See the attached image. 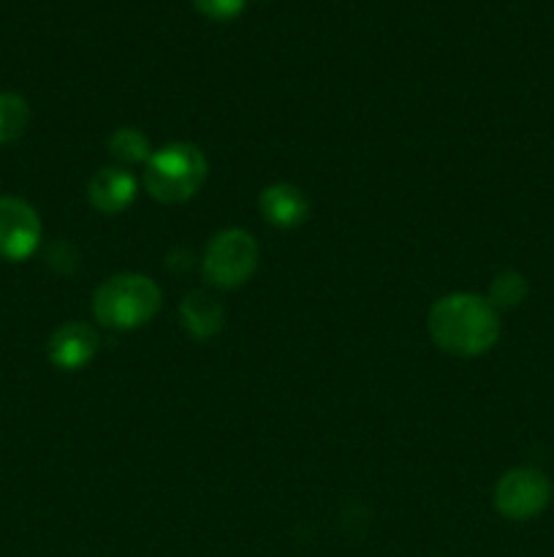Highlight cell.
I'll list each match as a JSON object with an SVG mask.
<instances>
[{"label": "cell", "mask_w": 554, "mask_h": 557, "mask_svg": "<svg viewBox=\"0 0 554 557\" xmlns=\"http://www.w3.org/2000/svg\"><path fill=\"white\" fill-rule=\"evenodd\" d=\"M427 330L445 354L481 357L500 341V310L481 294H445L429 310Z\"/></svg>", "instance_id": "1"}, {"label": "cell", "mask_w": 554, "mask_h": 557, "mask_svg": "<svg viewBox=\"0 0 554 557\" xmlns=\"http://www.w3.org/2000/svg\"><path fill=\"white\" fill-rule=\"evenodd\" d=\"M161 310V288L139 272H123L103 281L92 294V315L103 330L130 332L150 324Z\"/></svg>", "instance_id": "2"}, {"label": "cell", "mask_w": 554, "mask_h": 557, "mask_svg": "<svg viewBox=\"0 0 554 557\" xmlns=\"http://www.w3.org/2000/svg\"><path fill=\"white\" fill-rule=\"evenodd\" d=\"M144 183L147 194L163 205H182L193 199L206 183V158L190 141H174V145L161 147L144 163Z\"/></svg>", "instance_id": "3"}, {"label": "cell", "mask_w": 554, "mask_h": 557, "mask_svg": "<svg viewBox=\"0 0 554 557\" xmlns=\"http://www.w3.org/2000/svg\"><path fill=\"white\" fill-rule=\"evenodd\" d=\"M259 267V243L244 228H223L201 256L204 277L217 288H239Z\"/></svg>", "instance_id": "4"}, {"label": "cell", "mask_w": 554, "mask_h": 557, "mask_svg": "<svg viewBox=\"0 0 554 557\" xmlns=\"http://www.w3.org/2000/svg\"><path fill=\"white\" fill-rule=\"evenodd\" d=\"M552 498V482L543 471L532 466H519L505 471L494 484V509L514 522H527L541 515Z\"/></svg>", "instance_id": "5"}, {"label": "cell", "mask_w": 554, "mask_h": 557, "mask_svg": "<svg viewBox=\"0 0 554 557\" xmlns=\"http://www.w3.org/2000/svg\"><path fill=\"white\" fill-rule=\"evenodd\" d=\"M41 243V218L16 196H0V259L25 261Z\"/></svg>", "instance_id": "6"}, {"label": "cell", "mask_w": 554, "mask_h": 557, "mask_svg": "<svg viewBox=\"0 0 554 557\" xmlns=\"http://www.w3.org/2000/svg\"><path fill=\"white\" fill-rule=\"evenodd\" d=\"M98 351V335L92 326L68 321L49 337V359L58 370H81Z\"/></svg>", "instance_id": "7"}, {"label": "cell", "mask_w": 554, "mask_h": 557, "mask_svg": "<svg viewBox=\"0 0 554 557\" xmlns=\"http://www.w3.org/2000/svg\"><path fill=\"white\" fill-rule=\"evenodd\" d=\"M87 199L103 215H119L136 199V180L125 169H101L87 185Z\"/></svg>", "instance_id": "8"}, {"label": "cell", "mask_w": 554, "mask_h": 557, "mask_svg": "<svg viewBox=\"0 0 554 557\" xmlns=\"http://www.w3.org/2000/svg\"><path fill=\"white\" fill-rule=\"evenodd\" d=\"M259 210L266 223L277 228H293L307 218V199L302 190L291 183H275L261 190Z\"/></svg>", "instance_id": "9"}, {"label": "cell", "mask_w": 554, "mask_h": 557, "mask_svg": "<svg viewBox=\"0 0 554 557\" xmlns=\"http://www.w3.org/2000/svg\"><path fill=\"white\" fill-rule=\"evenodd\" d=\"M179 319L188 335L196 341H206V337L217 335L223 326V308L204 292H190L179 305Z\"/></svg>", "instance_id": "10"}, {"label": "cell", "mask_w": 554, "mask_h": 557, "mask_svg": "<svg viewBox=\"0 0 554 557\" xmlns=\"http://www.w3.org/2000/svg\"><path fill=\"white\" fill-rule=\"evenodd\" d=\"M30 123V107L16 92H0V145L20 139Z\"/></svg>", "instance_id": "11"}, {"label": "cell", "mask_w": 554, "mask_h": 557, "mask_svg": "<svg viewBox=\"0 0 554 557\" xmlns=\"http://www.w3.org/2000/svg\"><path fill=\"white\" fill-rule=\"evenodd\" d=\"M527 292H530V286H527V277L516 270H505L492 281L487 299L498 310H503V308L508 310V308H519V305L525 302Z\"/></svg>", "instance_id": "12"}, {"label": "cell", "mask_w": 554, "mask_h": 557, "mask_svg": "<svg viewBox=\"0 0 554 557\" xmlns=\"http://www.w3.org/2000/svg\"><path fill=\"white\" fill-rule=\"evenodd\" d=\"M109 150L123 163H147L152 156L150 139L136 128L114 131L112 139H109Z\"/></svg>", "instance_id": "13"}, {"label": "cell", "mask_w": 554, "mask_h": 557, "mask_svg": "<svg viewBox=\"0 0 554 557\" xmlns=\"http://www.w3.org/2000/svg\"><path fill=\"white\" fill-rule=\"evenodd\" d=\"M190 3H193L201 14L210 16V20L226 22V20H234V16L242 14V9L248 0H190Z\"/></svg>", "instance_id": "14"}]
</instances>
